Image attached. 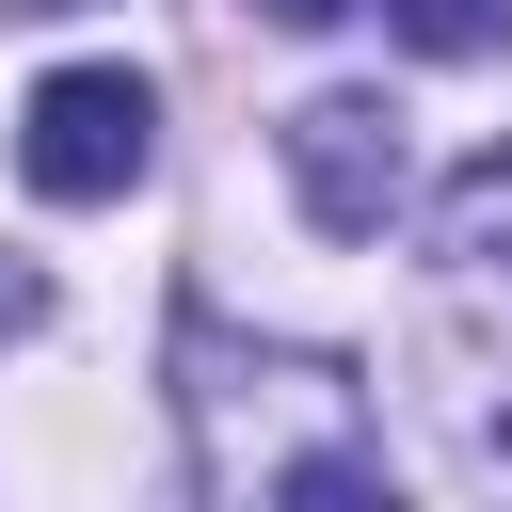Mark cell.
<instances>
[{
  "label": "cell",
  "instance_id": "6da1fadb",
  "mask_svg": "<svg viewBox=\"0 0 512 512\" xmlns=\"http://www.w3.org/2000/svg\"><path fill=\"white\" fill-rule=\"evenodd\" d=\"M176 416H192L208 496H336V512L384 496V432H368V384L336 352H288V336H240L192 304L176 320Z\"/></svg>",
  "mask_w": 512,
  "mask_h": 512
},
{
  "label": "cell",
  "instance_id": "8992f818",
  "mask_svg": "<svg viewBox=\"0 0 512 512\" xmlns=\"http://www.w3.org/2000/svg\"><path fill=\"white\" fill-rule=\"evenodd\" d=\"M32 320H48V288H32V272H0V336H32Z\"/></svg>",
  "mask_w": 512,
  "mask_h": 512
},
{
  "label": "cell",
  "instance_id": "52a82bcc",
  "mask_svg": "<svg viewBox=\"0 0 512 512\" xmlns=\"http://www.w3.org/2000/svg\"><path fill=\"white\" fill-rule=\"evenodd\" d=\"M256 16H272V32H320V16H352V0H256Z\"/></svg>",
  "mask_w": 512,
  "mask_h": 512
},
{
  "label": "cell",
  "instance_id": "7a4b0ae2",
  "mask_svg": "<svg viewBox=\"0 0 512 512\" xmlns=\"http://www.w3.org/2000/svg\"><path fill=\"white\" fill-rule=\"evenodd\" d=\"M432 304H448V336H464V432L496 416V384H512V144H480L448 192H432Z\"/></svg>",
  "mask_w": 512,
  "mask_h": 512
},
{
  "label": "cell",
  "instance_id": "3957f363",
  "mask_svg": "<svg viewBox=\"0 0 512 512\" xmlns=\"http://www.w3.org/2000/svg\"><path fill=\"white\" fill-rule=\"evenodd\" d=\"M144 160H160V96H144L128 64H64V80H32V112H16V176H32L48 208H112Z\"/></svg>",
  "mask_w": 512,
  "mask_h": 512
},
{
  "label": "cell",
  "instance_id": "277c9868",
  "mask_svg": "<svg viewBox=\"0 0 512 512\" xmlns=\"http://www.w3.org/2000/svg\"><path fill=\"white\" fill-rule=\"evenodd\" d=\"M288 192H304V224L320 240H384V208H400V112L384 96H304L288 112Z\"/></svg>",
  "mask_w": 512,
  "mask_h": 512
},
{
  "label": "cell",
  "instance_id": "5b68a950",
  "mask_svg": "<svg viewBox=\"0 0 512 512\" xmlns=\"http://www.w3.org/2000/svg\"><path fill=\"white\" fill-rule=\"evenodd\" d=\"M400 16V48H432V64H496L512 48V0H384Z\"/></svg>",
  "mask_w": 512,
  "mask_h": 512
},
{
  "label": "cell",
  "instance_id": "ba28073f",
  "mask_svg": "<svg viewBox=\"0 0 512 512\" xmlns=\"http://www.w3.org/2000/svg\"><path fill=\"white\" fill-rule=\"evenodd\" d=\"M32 16H80V0H32Z\"/></svg>",
  "mask_w": 512,
  "mask_h": 512
}]
</instances>
